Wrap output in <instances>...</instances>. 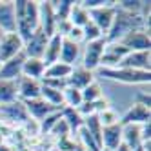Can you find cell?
<instances>
[{
  "label": "cell",
  "mask_w": 151,
  "mask_h": 151,
  "mask_svg": "<svg viewBox=\"0 0 151 151\" xmlns=\"http://www.w3.org/2000/svg\"><path fill=\"white\" fill-rule=\"evenodd\" d=\"M116 7V6H115ZM135 29H147L149 31V17H142L137 13H127L116 7L113 24L106 35V42H118L122 40L127 33H131Z\"/></svg>",
  "instance_id": "cell-1"
},
{
  "label": "cell",
  "mask_w": 151,
  "mask_h": 151,
  "mask_svg": "<svg viewBox=\"0 0 151 151\" xmlns=\"http://www.w3.org/2000/svg\"><path fill=\"white\" fill-rule=\"evenodd\" d=\"M95 78L120 86H149L151 71H137L127 68H99L95 71Z\"/></svg>",
  "instance_id": "cell-2"
},
{
  "label": "cell",
  "mask_w": 151,
  "mask_h": 151,
  "mask_svg": "<svg viewBox=\"0 0 151 151\" xmlns=\"http://www.w3.org/2000/svg\"><path fill=\"white\" fill-rule=\"evenodd\" d=\"M15 18H17V33L26 40L38 29V2L37 0H13Z\"/></svg>",
  "instance_id": "cell-3"
},
{
  "label": "cell",
  "mask_w": 151,
  "mask_h": 151,
  "mask_svg": "<svg viewBox=\"0 0 151 151\" xmlns=\"http://www.w3.org/2000/svg\"><path fill=\"white\" fill-rule=\"evenodd\" d=\"M104 47H106V38L82 44V55H80V64L78 66H82L84 69L95 73L100 68V58H102Z\"/></svg>",
  "instance_id": "cell-4"
},
{
  "label": "cell",
  "mask_w": 151,
  "mask_h": 151,
  "mask_svg": "<svg viewBox=\"0 0 151 151\" xmlns=\"http://www.w3.org/2000/svg\"><path fill=\"white\" fill-rule=\"evenodd\" d=\"M27 120H29V115H27V109L22 100H15L11 104L0 106V122L2 124H9L13 127H22Z\"/></svg>",
  "instance_id": "cell-5"
},
{
  "label": "cell",
  "mask_w": 151,
  "mask_h": 151,
  "mask_svg": "<svg viewBox=\"0 0 151 151\" xmlns=\"http://www.w3.org/2000/svg\"><path fill=\"white\" fill-rule=\"evenodd\" d=\"M115 11H116L115 0H113L111 4H107V6L96 7V9H89V20L104 33V38H106L107 31H109V27H111V24H113Z\"/></svg>",
  "instance_id": "cell-6"
},
{
  "label": "cell",
  "mask_w": 151,
  "mask_h": 151,
  "mask_svg": "<svg viewBox=\"0 0 151 151\" xmlns=\"http://www.w3.org/2000/svg\"><path fill=\"white\" fill-rule=\"evenodd\" d=\"M20 53H24V40L18 37L17 31L6 33L2 37V40H0V62L15 58Z\"/></svg>",
  "instance_id": "cell-7"
},
{
  "label": "cell",
  "mask_w": 151,
  "mask_h": 151,
  "mask_svg": "<svg viewBox=\"0 0 151 151\" xmlns=\"http://www.w3.org/2000/svg\"><path fill=\"white\" fill-rule=\"evenodd\" d=\"M118 44L126 47L127 51H149L151 47V38L147 29H135L131 33H127L122 40H118Z\"/></svg>",
  "instance_id": "cell-8"
},
{
  "label": "cell",
  "mask_w": 151,
  "mask_h": 151,
  "mask_svg": "<svg viewBox=\"0 0 151 151\" xmlns=\"http://www.w3.org/2000/svg\"><path fill=\"white\" fill-rule=\"evenodd\" d=\"M47 38L49 37L38 27L33 35H29L24 40V55L27 58H42L44 49H46V44H47Z\"/></svg>",
  "instance_id": "cell-9"
},
{
  "label": "cell",
  "mask_w": 151,
  "mask_h": 151,
  "mask_svg": "<svg viewBox=\"0 0 151 151\" xmlns=\"http://www.w3.org/2000/svg\"><path fill=\"white\" fill-rule=\"evenodd\" d=\"M116 68H127L137 71H151V51H129Z\"/></svg>",
  "instance_id": "cell-10"
},
{
  "label": "cell",
  "mask_w": 151,
  "mask_h": 151,
  "mask_svg": "<svg viewBox=\"0 0 151 151\" xmlns=\"http://www.w3.org/2000/svg\"><path fill=\"white\" fill-rule=\"evenodd\" d=\"M38 27L44 31L47 37H53V35H55L57 17H55L53 7H51V0L38 2Z\"/></svg>",
  "instance_id": "cell-11"
},
{
  "label": "cell",
  "mask_w": 151,
  "mask_h": 151,
  "mask_svg": "<svg viewBox=\"0 0 151 151\" xmlns=\"http://www.w3.org/2000/svg\"><path fill=\"white\" fill-rule=\"evenodd\" d=\"M144 122H151V111L147 106L138 102H133L120 115V124H144Z\"/></svg>",
  "instance_id": "cell-12"
},
{
  "label": "cell",
  "mask_w": 151,
  "mask_h": 151,
  "mask_svg": "<svg viewBox=\"0 0 151 151\" xmlns=\"http://www.w3.org/2000/svg\"><path fill=\"white\" fill-rule=\"evenodd\" d=\"M127 53L129 51L122 47L118 42H106V47L100 58V68H116Z\"/></svg>",
  "instance_id": "cell-13"
},
{
  "label": "cell",
  "mask_w": 151,
  "mask_h": 151,
  "mask_svg": "<svg viewBox=\"0 0 151 151\" xmlns=\"http://www.w3.org/2000/svg\"><path fill=\"white\" fill-rule=\"evenodd\" d=\"M26 60V55L20 53L15 58H9L6 62H2L0 66V80H9V82H17L22 77V64Z\"/></svg>",
  "instance_id": "cell-14"
},
{
  "label": "cell",
  "mask_w": 151,
  "mask_h": 151,
  "mask_svg": "<svg viewBox=\"0 0 151 151\" xmlns=\"http://www.w3.org/2000/svg\"><path fill=\"white\" fill-rule=\"evenodd\" d=\"M40 88H42L40 80L20 77L17 80V95H18V100L27 102V100L38 99V96H40Z\"/></svg>",
  "instance_id": "cell-15"
},
{
  "label": "cell",
  "mask_w": 151,
  "mask_h": 151,
  "mask_svg": "<svg viewBox=\"0 0 151 151\" xmlns=\"http://www.w3.org/2000/svg\"><path fill=\"white\" fill-rule=\"evenodd\" d=\"M24 106H26V109H27L29 118H33V120H37V122H40L42 118H46L47 115L55 113V111H62V109L53 107L51 104H47L44 99H40V96H38V99H33V100L24 102Z\"/></svg>",
  "instance_id": "cell-16"
},
{
  "label": "cell",
  "mask_w": 151,
  "mask_h": 151,
  "mask_svg": "<svg viewBox=\"0 0 151 151\" xmlns=\"http://www.w3.org/2000/svg\"><path fill=\"white\" fill-rule=\"evenodd\" d=\"M0 29L4 33L17 31V18H15V4L13 0H0Z\"/></svg>",
  "instance_id": "cell-17"
},
{
  "label": "cell",
  "mask_w": 151,
  "mask_h": 151,
  "mask_svg": "<svg viewBox=\"0 0 151 151\" xmlns=\"http://www.w3.org/2000/svg\"><path fill=\"white\" fill-rule=\"evenodd\" d=\"M80 55H82V46L80 44H75L71 40L62 38V47H60V62L68 64V66L75 68L80 64Z\"/></svg>",
  "instance_id": "cell-18"
},
{
  "label": "cell",
  "mask_w": 151,
  "mask_h": 151,
  "mask_svg": "<svg viewBox=\"0 0 151 151\" xmlns=\"http://www.w3.org/2000/svg\"><path fill=\"white\" fill-rule=\"evenodd\" d=\"M93 80H95V73H91V71H88V69H84L82 66H75L66 82H68L69 88H75V89L82 91L86 86H89Z\"/></svg>",
  "instance_id": "cell-19"
},
{
  "label": "cell",
  "mask_w": 151,
  "mask_h": 151,
  "mask_svg": "<svg viewBox=\"0 0 151 151\" xmlns=\"http://www.w3.org/2000/svg\"><path fill=\"white\" fill-rule=\"evenodd\" d=\"M122 144V124L102 127V149L115 151Z\"/></svg>",
  "instance_id": "cell-20"
},
{
  "label": "cell",
  "mask_w": 151,
  "mask_h": 151,
  "mask_svg": "<svg viewBox=\"0 0 151 151\" xmlns=\"http://www.w3.org/2000/svg\"><path fill=\"white\" fill-rule=\"evenodd\" d=\"M122 144H126L131 151L142 146L140 124H122Z\"/></svg>",
  "instance_id": "cell-21"
},
{
  "label": "cell",
  "mask_w": 151,
  "mask_h": 151,
  "mask_svg": "<svg viewBox=\"0 0 151 151\" xmlns=\"http://www.w3.org/2000/svg\"><path fill=\"white\" fill-rule=\"evenodd\" d=\"M60 47H62V37L60 35H53L47 38V44L44 49V55H42V62L49 66V64H55L60 58Z\"/></svg>",
  "instance_id": "cell-22"
},
{
  "label": "cell",
  "mask_w": 151,
  "mask_h": 151,
  "mask_svg": "<svg viewBox=\"0 0 151 151\" xmlns=\"http://www.w3.org/2000/svg\"><path fill=\"white\" fill-rule=\"evenodd\" d=\"M46 71V64L42 62V58H27L22 64V77L33 78V80H42Z\"/></svg>",
  "instance_id": "cell-23"
},
{
  "label": "cell",
  "mask_w": 151,
  "mask_h": 151,
  "mask_svg": "<svg viewBox=\"0 0 151 151\" xmlns=\"http://www.w3.org/2000/svg\"><path fill=\"white\" fill-rule=\"evenodd\" d=\"M73 68L68 66L64 62H55V64H49L46 66V71H44V77L42 80H68V77L71 75Z\"/></svg>",
  "instance_id": "cell-24"
},
{
  "label": "cell",
  "mask_w": 151,
  "mask_h": 151,
  "mask_svg": "<svg viewBox=\"0 0 151 151\" xmlns=\"http://www.w3.org/2000/svg\"><path fill=\"white\" fill-rule=\"evenodd\" d=\"M68 20L71 22V26H77V27H84L89 22V11L80 4V0L73 2V7L69 11V18Z\"/></svg>",
  "instance_id": "cell-25"
},
{
  "label": "cell",
  "mask_w": 151,
  "mask_h": 151,
  "mask_svg": "<svg viewBox=\"0 0 151 151\" xmlns=\"http://www.w3.org/2000/svg\"><path fill=\"white\" fill-rule=\"evenodd\" d=\"M62 118L66 120V124H68V127H69V133H71V137L75 138V135L78 133V129H80L82 124H84V118L78 115L77 109H68V107H64V109H62Z\"/></svg>",
  "instance_id": "cell-26"
},
{
  "label": "cell",
  "mask_w": 151,
  "mask_h": 151,
  "mask_svg": "<svg viewBox=\"0 0 151 151\" xmlns=\"http://www.w3.org/2000/svg\"><path fill=\"white\" fill-rule=\"evenodd\" d=\"M18 100L17 95V82H9V80H0V106L11 104Z\"/></svg>",
  "instance_id": "cell-27"
},
{
  "label": "cell",
  "mask_w": 151,
  "mask_h": 151,
  "mask_svg": "<svg viewBox=\"0 0 151 151\" xmlns=\"http://www.w3.org/2000/svg\"><path fill=\"white\" fill-rule=\"evenodd\" d=\"M106 107H109V104H107L106 99H100V100H95V102H82V106L78 107V115L82 118L86 116H93V115H99L100 111H104Z\"/></svg>",
  "instance_id": "cell-28"
},
{
  "label": "cell",
  "mask_w": 151,
  "mask_h": 151,
  "mask_svg": "<svg viewBox=\"0 0 151 151\" xmlns=\"http://www.w3.org/2000/svg\"><path fill=\"white\" fill-rule=\"evenodd\" d=\"M80 93H82V102H95V100L104 99V88L100 86V82L96 78L89 86H86Z\"/></svg>",
  "instance_id": "cell-29"
},
{
  "label": "cell",
  "mask_w": 151,
  "mask_h": 151,
  "mask_svg": "<svg viewBox=\"0 0 151 151\" xmlns=\"http://www.w3.org/2000/svg\"><path fill=\"white\" fill-rule=\"evenodd\" d=\"M62 99H64V107L68 109H78L82 106V93L75 88H68L62 89Z\"/></svg>",
  "instance_id": "cell-30"
},
{
  "label": "cell",
  "mask_w": 151,
  "mask_h": 151,
  "mask_svg": "<svg viewBox=\"0 0 151 151\" xmlns=\"http://www.w3.org/2000/svg\"><path fill=\"white\" fill-rule=\"evenodd\" d=\"M73 2L75 0H51V7H53V11H55L57 22L69 18V11L73 7Z\"/></svg>",
  "instance_id": "cell-31"
},
{
  "label": "cell",
  "mask_w": 151,
  "mask_h": 151,
  "mask_svg": "<svg viewBox=\"0 0 151 151\" xmlns=\"http://www.w3.org/2000/svg\"><path fill=\"white\" fill-rule=\"evenodd\" d=\"M99 122L102 127H109V126H115V124H120V113L113 107H106L104 111H100L99 115Z\"/></svg>",
  "instance_id": "cell-32"
},
{
  "label": "cell",
  "mask_w": 151,
  "mask_h": 151,
  "mask_svg": "<svg viewBox=\"0 0 151 151\" xmlns=\"http://www.w3.org/2000/svg\"><path fill=\"white\" fill-rule=\"evenodd\" d=\"M49 137H53L55 140H60V138H66V137H71V133H69V127H68V124H66V120L60 116V120L53 126L51 129H49V133H47Z\"/></svg>",
  "instance_id": "cell-33"
},
{
  "label": "cell",
  "mask_w": 151,
  "mask_h": 151,
  "mask_svg": "<svg viewBox=\"0 0 151 151\" xmlns=\"http://www.w3.org/2000/svg\"><path fill=\"white\" fill-rule=\"evenodd\" d=\"M82 31H84V44H86V42H93V40H100V38H104V33L91 22V20L82 27Z\"/></svg>",
  "instance_id": "cell-34"
},
{
  "label": "cell",
  "mask_w": 151,
  "mask_h": 151,
  "mask_svg": "<svg viewBox=\"0 0 151 151\" xmlns=\"http://www.w3.org/2000/svg\"><path fill=\"white\" fill-rule=\"evenodd\" d=\"M66 40H71V42H75V44H84V31H82V27H77V26H71V29L68 31V35L64 37Z\"/></svg>",
  "instance_id": "cell-35"
},
{
  "label": "cell",
  "mask_w": 151,
  "mask_h": 151,
  "mask_svg": "<svg viewBox=\"0 0 151 151\" xmlns=\"http://www.w3.org/2000/svg\"><path fill=\"white\" fill-rule=\"evenodd\" d=\"M20 129H24L27 137H40V126H38L37 120H33V118H29Z\"/></svg>",
  "instance_id": "cell-36"
},
{
  "label": "cell",
  "mask_w": 151,
  "mask_h": 151,
  "mask_svg": "<svg viewBox=\"0 0 151 151\" xmlns=\"http://www.w3.org/2000/svg\"><path fill=\"white\" fill-rule=\"evenodd\" d=\"M113 0H80V4L88 9H96V7H102V6H107V4H111Z\"/></svg>",
  "instance_id": "cell-37"
},
{
  "label": "cell",
  "mask_w": 151,
  "mask_h": 151,
  "mask_svg": "<svg viewBox=\"0 0 151 151\" xmlns=\"http://www.w3.org/2000/svg\"><path fill=\"white\" fill-rule=\"evenodd\" d=\"M149 147H151V142H147V144H142L140 147H137V149H133V151H151Z\"/></svg>",
  "instance_id": "cell-38"
},
{
  "label": "cell",
  "mask_w": 151,
  "mask_h": 151,
  "mask_svg": "<svg viewBox=\"0 0 151 151\" xmlns=\"http://www.w3.org/2000/svg\"><path fill=\"white\" fill-rule=\"evenodd\" d=\"M115 151H131V149H129V147H127L126 144H120V146H118V147H116Z\"/></svg>",
  "instance_id": "cell-39"
},
{
  "label": "cell",
  "mask_w": 151,
  "mask_h": 151,
  "mask_svg": "<svg viewBox=\"0 0 151 151\" xmlns=\"http://www.w3.org/2000/svg\"><path fill=\"white\" fill-rule=\"evenodd\" d=\"M4 35H6V33H4V31H2V29H0V40H2V37H4Z\"/></svg>",
  "instance_id": "cell-40"
},
{
  "label": "cell",
  "mask_w": 151,
  "mask_h": 151,
  "mask_svg": "<svg viewBox=\"0 0 151 151\" xmlns=\"http://www.w3.org/2000/svg\"><path fill=\"white\" fill-rule=\"evenodd\" d=\"M102 151H107V149H102Z\"/></svg>",
  "instance_id": "cell-41"
},
{
  "label": "cell",
  "mask_w": 151,
  "mask_h": 151,
  "mask_svg": "<svg viewBox=\"0 0 151 151\" xmlns=\"http://www.w3.org/2000/svg\"><path fill=\"white\" fill-rule=\"evenodd\" d=\"M0 66H2V62H0Z\"/></svg>",
  "instance_id": "cell-42"
}]
</instances>
